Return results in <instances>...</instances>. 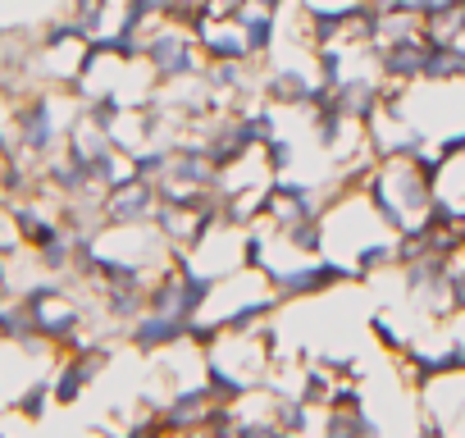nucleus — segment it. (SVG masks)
Wrapping results in <instances>:
<instances>
[{"mask_svg": "<svg viewBox=\"0 0 465 438\" xmlns=\"http://www.w3.org/2000/svg\"><path fill=\"white\" fill-rule=\"evenodd\" d=\"M142 65L151 69V78H155L160 87H169V83L196 78V74L205 69V55H201L192 28L160 19V24L146 33V42H142Z\"/></svg>", "mask_w": 465, "mask_h": 438, "instance_id": "f257e3e1", "label": "nucleus"}, {"mask_svg": "<svg viewBox=\"0 0 465 438\" xmlns=\"http://www.w3.org/2000/svg\"><path fill=\"white\" fill-rule=\"evenodd\" d=\"M155 210H160V187L151 178H133V183H119L101 196V224L137 229V224H151Z\"/></svg>", "mask_w": 465, "mask_h": 438, "instance_id": "f03ea898", "label": "nucleus"}, {"mask_svg": "<svg viewBox=\"0 0 465 438\" xmlns=\"http://www.w3.org/2000/svg\"><path fill=\"white\" fill-rule=\"evenodd\" d=\"M192 33H196V46L205 60H252V46H247L238 15H205Z\"/></svg>", "mask_w": 465, "mask_h": 438, "instance_id": "7ed1b4c3", "label": "nucleus"}, {"mask_svg": "<svg viewBox=\"0 0 465 438\" xmlns=\"http://www.w3.org/2000/svg\"><path fill=\"white\" fill-rule=\"evenodd\" d=\"M374 51V46H370ZM374 69L383 78V87H415L424 78V37L411 42H392L374 51Z\"/></svg>", "mask_w": 465, "mask_h": 438, "instance_id": "20e7f679", "label": "nucleus"}, {"mask_svg": "<svg viewBox=\"0 0 465 438\" xmlns=\"http://www.w3.org/2000/svg\"><path fill=\"white\" fill-rule=\"evenodd\" d=\"M420 83H465V42H424Z\"/></svg>", "mask_w": 465, "mask_h": 438, "instance_id": "39448f33", "label": "nucleus"}, {"mask_svg": "<svg viewBox=\"0 0 465 438\" xmlns=\"http://www.w3.org/2000/svg\"><path fill=\"white\" fill-rule=\"evenodd\" d=\"M238 19H242V33H247L252 60H270V51L279 46V10L242 5V10H238Z\"/></svg>", "mask_w": 465, "mask_h": 438, "instance_id": "423d86ee", "label": "nucleus"}, {"mask_svg": "<svg viewBox=\"0 0 465 438\" xmlns=\"http://www.w3.org/2000/svg\"><path fill=\"white\" fill-rule=\"evenodd\" d=\"M292 5H297L306 19H320V24H347V19H356L361 10H370V0H292Z\"/></svg>", "mask_w": 465, "mask_h": 438, "instance_id": "0eeeda50", "label": "nucleus"}, {"mask_svg": "<svg viewBox=\"0 0 465 438\" xmlns=\"http://www.w3.org/2000/svg\"><path fill=\"white\" fill-rule=\"evenodd\" d=\"M205 5H210V15H238L247 0H205Z\"/></svg>", "mask_w": 465, "mask_h": 438, "instance_id": "6e6552de", "label": "nucleus"}]
</instances>
